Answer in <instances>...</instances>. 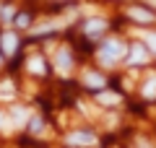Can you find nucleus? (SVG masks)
I'll use <instances>...</instances> for the list:
<instances>
[{"mask_svg":"<svg viewBox=\"0 0 156 148\" xmlns=\"http://www.w3.org/2000/svg\"><path fill=\"white\" fill-rule=\"evenodd\" d=\"M128 55V47H125V42H120V39H109V42L101 44L99 49V62L101 65H117L120 62V57Z\"/></svg>","mask_w":156,"mask_h":148,"instance_id":"1","label":"nucleus"},{"mask_svg":"<svg viewBox=\"0 0 156 148\" xmlns=\"http://www.w3.org/2000/svg\"><path fill=\"white\" fill-rule=\"evenodd\" d=\"M68 146H94L96 135L94 132H86V130H76V132H68Z\"/></svg>","mask_w":156,"mask_h":148,"instance_id":"2","label":"nucleus"},{"mask_svg":"<svg viewBox=\"0 0 156 148\" xmlns=\"http://www.w3.org/2000/svg\"><path fill=\"white\" fill-rule=\"evenodd\" d=\"M148 57H151V52H148V47H146V44H133V47H130L128 62H130V65H143Z\"/></svg>","mask_w":156,"mask_h":148,"instance_id":"3","label":"nucleus"},{"mask_svg":"<svg viewBox=\"0 0 156 148\" xmlns=\"http://www.w3.org/2000/svg\"><path fill=\"white\" fill-rule=\"evenodd\" d=\"M128 16L133 18V21H138V23H151L154 21V11H146V8H138V5H130L128 8Z\"/></svg>","mask_w":156,"mask_h":148,"instance_id":"4","label":"nucleus"},{"mask_svg":"<svg viewBox=\"0 0 156 148\" xmlns=\"http://www.w3.org/2000/svg\"><path fill=\"white\" fill-rule=\"evenodd\" d=\"M55 65H57V70H60V73H68V70H70L73 60H70V52H68V49H60V52H57Z\"/></svg>","mask_w":156,"mask_h":148,"instance_id":"5","label":"nucleus"},{"mask_svg":"<svg viewBox=\"0 0 156 148\" xmlns=\"http://www.w3.org/2000/svg\"><path fill=\"white\" fill-rule=\"evenodd\" d=\"M86 34H89V37H96V34H101L107 29V21L104 18H91V21H86Z\"/></svg>","mask_w":156,"mask_h":148,"instance_id":"6","label":"nucleus"},{"mask_svg":"<svg viewBox=\"0 0 156 148\" xmlns=\"http://www.w3.org/2000/svg\"><path fill=\"white\" fill-rule=\"evenodd\" d=\"M0 44H3V52H5V55H13L16 47H18V39H16V34H5Z\"/></svg>","mask_w":156,"mask_h":148,"instance_id":"7","label":"nucleus"},{"mask_svg":"<svg viewBox=\"0 0 156 148\" xmlns=\"http://www.w3.org/2000/svg\"><path fill=\"white\" fill-rule=\"evenodd\" d=\"M83 81H86V86H91V88H101L104 86V78H101L99 73H86Z\"/></svg>","mask_w":156,"mask_h":148,"instance_id":"8","label":"nucleus"},{"mask_svg":"<svg viewBox=\"0 0 156 148\" xmlns=\"http://www.w3.org/2000/svg\"><path fill=\"white\" fill-rule=\"evenodd\" d=\"M96 99H99L101 104H117V101H120V96H117L115 91H101Z\"/></svg>","mask_w":156,"mask_h":148,"instance_id":"9","label":"nucleus"},{"mask_svg":"<svg viewBox=\"0 0 156 148\" xmlns=\"http://www.w3.org/2000/svg\"><path fill=\"white\" fill-rule=\"evenodd\" d=\"M143 96L146 99H154L156 96V76H151V81L143 86Z\"/></svg>","mask_w":156,"mask_h":148,"instance_id":"10","label":"nucleus"},{"mask_svg":"<svg viewBox=\"0 0 156 148\" xmlns=\"http://www.w3.org/2000/svg\"><path fill=\"white\" fill-rule=\"evenodd\" d=\"M29 70L31 73H44V62L39 60V57H34V60L29 62Z\"/></svg>","mask_w":156,"mask_h":148,"instance_id":"11","label":"nucleus"},{"mask_svg":"<svg viewBox=\"0 0 156 148\" xmlns=\"http://www.w3.org/2000/svg\"><path fill=\"white\" fill-rule=\"evenodd\" d=\"M55 29H60V23H42V26L34 29V34H44V31H55Z\"/></svg>","mask_w":156,"mask_h":148,"instance_id":"12","label":"nucleus"},{"mask_svg":"<svg viewBox=\"0 0 156 148\" xmlns=\"http://www.w3.org/2000/svg\"><path fill=\"white\" fill-rule=\"evenodd\" d=\"M13 117H16V125H26V109H13Z\"/></svg>","mask_w":156,"mask_h":148,"instance_id":"13","label":"nucleus"},{"mask_svg":"<svg viewBox=\"0 0 156 148\" xmlns=\"http://www.w3.org/2000/svg\"><path fill=\"white\" fill-rule=\"evenodd\" d=\"M143 37H146V47H148V52L156 55V34H143Z\"/></svg>","mask_w":156,"mask_h":148,"instance_id":"14","label":"nucleus"},{"mask_svg":"<svg viewBox=\"0 0 156 148\" xmlns=\"http://www.w3.org/2000/svg\"><path fill=\"white\" fill-rule=\"evenodd\" d=\"M16 23H18V26H29V16H26V13H21V16L16 18Z\"/></svg>","mask_w":156,"mask_h":148,"instance_id":"15","label":"nucleus"},{"mask_svg":"<svg viewBox=\"0 0 156 148\" xmlns=\"http://www.w3.org/2000/svg\"><path fill=\"white\" fill-rule=\"evenodd\" d=\"M0 93H13V86L11 83H0Z\"/></svg>","mask_w":156,"mask_h":148,"instance_id":"16","label":"nucleus"},{"mask_svg":"<svg viewBox=\"0 0 156 148\" xmlns=\"http://www.w3.org/2000/svg\"><path fill=\"white\" fill-rule=\"evenodd\" d=\"M13 16V8H3V18H5V21H8V18H11Z\"/></svg>","mask_w":156,"mask_h":148,"instance_id":"17","label":"nucleus"},{"mask_svg":"<svg viewBox=\"0 0 156 148\" xmlns=\"http://www.w3.org/2000/svg\"><path fill=\"white\" fill-rule=\"evenodd\" d=\"M3 125H5V117H3V115H0V127H3Z\"/></svg>","mask_w":156,"mask_h":148,"instance_id":"18","label":"nucleus"},{"mask_svg":"<svg viewBox=\"0 0 156 148\" xmlns=\"http://www.w3.org/2000/svg\"><path fill=\"white\" fill-rule=\"evenodd\" d=\"M148 3H154V5H156V0H148Z\"/></svg>","mask_w":156,"mask_h":148,"instance_id":"19","label":"nucleus"}]
</instances>
